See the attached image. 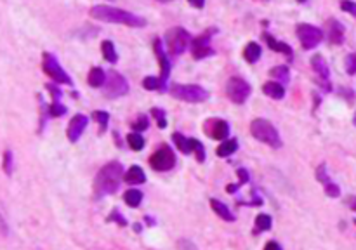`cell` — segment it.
Returning <instances> with one entry per match:
<instances>
[{
	"label": "cell",
	"mask_w": 356,
	"mask_h": 250,
	"mask_svg": "<svg viewBox=\"0 0 356 250\" xmlns=\"http://www.w3.org/2000/svg\"><path fill=\"white\" fill-rule=\"evenodd\" d=\"M91 16L94 19H99V21L104 23H116V25H127V26H134V28H143L146 26V19L139 18L138 14H132L129 11L118 9V7L113 6H94L91 9Z\"/></svg>",
	"instance_id": "obj_1"
},
{
	"label": "cell",
	"mask_w": 356,
	"mask_h": 250,
	"mask_svg": "<svg viewBox=\"0 0 356 250\" xmlns=\"http://www.w3.org/2000/svg\"><path fill=\"white\" fill-rule=\"evenodd\" d=\"M124 167L122 163L118 162H109L103 167L96 175V182H94V188H96V193L99 197L103 195H111L115 193L120 188V182L124 181Z\"/></svg>",
	"instance_id": "obj_2"
},
{
	"label": "cell",
	"mask_w": 356,
	"mask_h": 250,
	"mask_svg": "<svg viewBox=\"0 0 356 250\" xmlns=\"http://www.w3.org/2000/svg\"><path fill=\"white\" fill-rule=\"evenodd\" d=\"M250 132H252V136L257 141L268 144V146H271V148L281 146V139H280L278 131H276V129L273 127V123L268 122V120L256 118L252 123H250Z\"/></svg>",
	"instance_id": "obj_3"
},
{
	"label": "cell",
	"mask_w": 356,
	"mask_h": 250,
	"mask_svg": "<svg viewBox=\"0 0 356 250\" xmlns=\"http://www.w3.org/2000/svg\"><path fill=\"white\" fill-rule=\"evenodd\" d=\"M191 40H193L191 35L185 28H177V26L169 30L165 35L167 50H169V54H172V56H179V54L185 52L188 45L191 44Z\"/></svg>",
	"instance_id": "obj_4"
},
{
	"label": "cell",
	"mask_w": 356,
	"mask_h": 250,
	"mask_svg": "<svg viewBox=\"0 0 356 250\" xmlns=\"http://www.w3.org/2000/svg\"><path fill=\"white\" fill-rule=\"evenodd\" d=\"M170 94L175 99L186 101V103H203L209 97V92L200 85H181L175 84L170 87Z\"/></svg>",
	"instance_id": "obj_5"
},
{
	"label": "cell",
	"mask_w": 356,
	"mask_h": 250,
	"mask_svg": "<svg viewBox=\"0 0 356 250\" xmlns=\"http://www.w3.org/2000/svg\"><path fill=\"white\" fill-rule=\"evenodd\" d=\"M252 92V87L240 77H233L226 84V94H228L229 101H233L234 104H244L247 101V97Z\"/></svg>",
	"instance_id": "obj_6"
},
{
	"label": "cell",
	"mask_w": 356,
	"mask_h": 250,
	"mask_svg": "<svg viewBox=\"0 0 356 250\" xmlns=\"http://www.w3.org/2000/svg\"><path fill=\"white\" fill-rule=\"evenodd\" d=\"M297 38L301 40V45L304 49H315L320 42L323 40V31L313 25H308V23H301L297 25Z\"/></svg>",
	"instance_id": "obj_7"
},
{
	"label": "cell",
	"mask_w": 356,
	"mask_h": 250,
	"mask_svg": "<svg viewBox=\"0 0 356 250\" xmlns=\"http://www.w3.org/2000/svg\"><path fill=\"white\" fill-rule=\"evenodd\" d=\"M42 68H44L45 75H49L56 84H72V78L68 73L61 68L60 61L56 59V56H52L50 52L44 54V61H42Z\"/></svg>",
	"instance_id": "obj_8"
},
{
	"label": "cell",
	"mask_w": 356,
	"mask_h": 250,
	"mask_svg": "<svg viewBox=\"0 0 356 250\" xmlns=\"http://www.w3.org/2000/svg\"><path fill=\"white\" fill-rule=\"evenodd\" d=\"M104 89V96L108 97H120V96H125L129 92V84L127 80L116 72H109L106 75V82L103 85Z\"/></svg>",
	"instance_id": "obj_9"
},
{
	"label": "cell",
	"mask_w": 356,
	"mask_h": 250,
	"mask_svg": "<svg viewBox=\"0 0 356 250\" xmlns=\"http://www.w3.org/2000/svg\"><path fill=\"white\" fill-rule=\"evenodd\" d=\"M150 165L158 172L170 170L175 165V153L170 150L169 146H160L158 150L151 155Z\"/></svg>",
	"instance_id": "obj_10"
},
{
	"label": "cell",
	"mask_w": 356,
	"mask_h": 250,
	"mask_svg": "<svg viewBox=\"0 0 356 250\" xmlns=\"http://www.w3.org/2000/svg\"><path fill=\"white\" fill-rule=\"evenodd\" d=\"M203 132H205L207 136H210L212 139L221 141V139H226L229 136V125L226 120L210 118L203 123Z\"/></svg>",
	"instance_id": "obj_11"
},
{
	"label": "cell",
	"mask_w": 356,
	"mask_h": 250,
	"mask_svg": "<svg viewBox=\"0 0 356 250\" xmlns=\"http://www.w3.org/2000/svg\"><path fill=\"white\" fill-rule=\"evenodd\" d=\"M210 33H214V30ZM210 33H203L191 40V54L195 59H203V57H209L214 54L212 47H210Z\"/></svg>",
	"instance_id": "obj_12"
},
{
	"label": "cell",
	"mask_w": 356,
	"mask_h": 250,
	"mask_svg": "<svg viewBox=\"0 0 356 250\" xmlns=\"http://www.w3.org/2000/svg\"><path fill=\"white\" fill-rule=\"evenodd\" d=\"M87 116L85 115H75L72 120H70L68 123V131H66V134H68V139L72 141V143H77L78 138L82 136V132L85 131V127H87Z\"/></svg>",
	"instance_id": "obj_13"
},
{
	"label": "cell",
	"mask_w": 356,
	"mask_h": 250,
	"mask_svg": "<svg viewBox=\"0 0 356 250\" xmlns=\"http://www.w3.org/2000/svg\"><path fill=\"white\" fill-rule=\"evenodd\" d=\"M311 66L313 70H315V73L318 75L320 82H322V87L325 89V91H330V82H328V75H330V72H328V65L325 62L320 54H316V56L311 57Z\"/></svg>",
	"instance_id": "obj_14"
},
{
	"label": "cell",
	"mask_w": 356,
	"mask_h": 250,
	"mask_svg": "<svg viewBox=\"0 0 356 250\" xmlns=\"http://www.w3.org/2000/svg\"><path fill=\"white\" fill-rule=\"evenodd\" d=\"M153 49H155V52H156V57H158L160 70H162V77H160V80H162V84L165 85L167 80H169V75H170V62H169V59H167L165 50H163L162 42H160L158 38H156V40L153 42Z\"/></svg>",
	"instance_id": "obj_15"
},
{
	"label": "cell",
	"mask_w": 356,
	"mask_h": 250,
	"mask_svg": "<svg viewBox=\"0 0 356 250\" xmlns=\"http://www.w3.org/2000/svg\"><path fill=\"white\" fill-rule=\"evenodd\" d=\"M328 40L335 45H341L344 42V26L337 19L328 21Z\"/></svg>",
	"instance_id": "obj_16"
},
{
	"label": "cell",
	"mask_w": 356,
	"mask_h": 250,
	"mask_svg": "<svg viewBox=\"0 0 356 250\" xmlns=\"http://www.w3.org/2000/svg\"><path fill=\"white\" fill-rule=\"evenodd\" d=\"M264 40H266V44H268V47L271 50H276V52H283V54H287L288 56V59H292V54H294V50H292V47L290 45H287L285 42H280V40H276V38H273L269 33H264Z\"/></svg>",
	"instance_id": "obj_17"
},
{
	"label": "cell",
	"mask_w": 356,
	"mask_h": 250,
	"mask_svg": "<svg viewBox=\"0 0 356 250\" xmlns=\"http://www.w3.org/2000/svg\"><path fill=\"white\" fill-rule=\"evenodd\" d=\"M124 181L127 182V184H143V182L146 181V175H144V172L141 167L132 165L131 169L125 172Z\"/></svg>",
	"instance_id": "obj_18"
},
{
	"label": "cell",
	"mask_w": 356,
	"mask_h": 250,
	"mask_svg": "<svg viewBox=\"0 0 356 250\" xmlns=\"http://www.w3.org/2000/svg\"><path fill=\"white\" fill-rule=\"evenodd\" d=\"M263 92L268 97H271V99H283V96H285L283 85L278 84V82H266L264 87H263Z\"/></svg>",
	"instance_id": "obj_19"
},
{
	"label": "cell",
	"mask_w": 356,
	"mask_h": 250,
	"mask_svg": "<svg viewBox=\"0 0 356 250\" xmlns=\"http://www.w3.org/2000/svg\"><path fill=\"white\" fill-rule=\"evenodd\" d=\"M210 207H212V210L221 219H224V221H228V222H233L234 221V214L222 202H219V200H216V198H212V200H210Z\"/></svg>",
	"instance_id": "obj_20"
},
{
	"label": "cell",
	"mask_w": 356,
	"mask_h": 250,
	"mask_svg": "<svg viewBox=\"0 0 356 250\" xmlns=\"http://www.w3.org/2000/svg\"><path fill=\"white\" fill-rule=\"evenodd\" d=\"M87 82L91 87H103L104 82H106V73H104L103 68L96 66L89 72V77H87Z\"/></svg>",
	"instance_id": "obj_21"
},
{
	"label": "cell",
	"mask_w": 356,
	"mask_h": 250,
	"mask_svg": "<svg viewBox=\"0 0 356 250\" xmlns=\"http://www.w3.org/2000/svg\"><path fill=\"white\" fill-rule=\"evenodd\" d=\"M238 150V141L236 139H226L221 143V146L216 150L217 156H229Z\"/></svg>",
	"instance_id": "obj_22"
},
{
	"label": "cell",
	"mask_w": 356,
	"mask_h": 250,
	"mask_svg": "<svg viewBox=\"0 0 356 250\" xmlns=\"http://www.w3.org/2000/svg\"><path fill=\"white\" fill-rule=\"evenodd\" d=\"M101 52H103L104 59H106L108 62L118 61V54H116V49H115V45H113V42L104 40L103 44H101Z\"/></svg>",
	"instance_id": "obj_23"
},
{
	"label": "cell",
	"mask_w": 356,
	"mask_h": 250,
	"mask_svg": "<svg viewBox=\"0 0 356 250\" xmlns=\"http://www.w3.org/2000/svg\"><path fill=\"white\" fill-rule=\"evenodd\" d=\"M244 56L247 62H256L261 57V45L256 42H249V45L244 50Z\"/></svg>",
	"instance_id": "obj_24"
},
{
	"label": "cell",
	"mask_w": 356,
	"mask_h": 250,
	"mask_svg": "<svg viewBox=\"0 0 356 250\" xmlns=\"http://www.w3.org/2000/svg\"><path fill=\"white\" fill-rule=\"evenodd\" d=\"M172 139H174V143L177 144V148L181 150V153H185V155L193 153V150H191V139L185 138V136L179 134V132H174V134H172Z\"/></svg>",
	"instance_id": "obj_25"
},
{
	"label": "cell",
	"mask_w": 356,
	"mask_h": 250,
	"mask_svg": "<svg viewBox=\"0 0 356 250\" xmlns=\"http://www.w3.org/2000/svg\"><path fill=\"white\" fill-rule=\"evenodd\" d=\"M268 229H271V217L268 216V214H259V216L256 217V229H254V233H263V231H268Z\"/></svg>",
	"instance_id": "obj_26"
},
{
	"label": "cell",
	"mask_w": 356,
	"mask_h": 250,
	"mask_svg": "<svg viewBox=\"0 0 356 250\" xmlns=\"http://www.w3.org/2000/svg\"><path fill=\"white\" fill-rule=\"evenodd\" d=\"M124 200L129 207H138L143 202V193L138 190H129L124 193Z\"/></svg>",
	"instance_id": "obj_27"
},
{
	"label": "cell",
	"mask_w": 356,
	"mask_h": 250,
	"mask_svg": "<svg viewBox=\"0 0 356 250\" xmlns=\"http://www.w3.org/2000/svg\"><path fill=\"white\" fill-rule=\"evenodd\" d=\"M127 143L134 151H139L144 148V138L139 134V132H131V134L127 136Z\"/></svg>",
	"instance_id": "obj_28"
},
{
	"label": "cell",
	"mask_w": 356,
	"mask_h": 250,
	"mask_svg": "<svg viewBox=\"0 0 356 250\" xmlns=\"http://www.w3.org/2000/svg\"><path fill=\"white\" fill-rule=\"evenodd\" d=\"M143 87L146 89V91H163L165 89V85L162 84V80L156 77H146L143 80Z\"/></svg>",
	"instance_id": "obj_29"
},
{
	"label": "cell",
	"mask_w": 356,
	"mask_h": 250,
	"mask_svg": "<svg viewBox=\"0 0 356 250\" xmlns=\"http://www.w3.org/2000/svg\"><path fill=\"white\" fill-rule=\"evenodd\" d=\"M269 75L273 78H276V82H281V84H285V82H288V70L287 66H276V68H273L271 72H269Z\"/></svg>",
	"instance_id": "obj_30"
},
{
	"label": "cell",
	"mask_w": 356,
	"mask_h": 250,
	"mask_svg": "<svg viewBox=\"0 0 356 250\" xmlns=\"http://www.w3.org/2000/svg\"><path fill=\"white\" fill-rule=\"evenodd\" d=\"M191 150H193L195 156H197L198 162H203L205 160V150H203V144L198 139L191 138Z\"/></svg>",
	"instance_id": "obj_31"
},
{
	"label": "cell",
	"mask_w": 356,
	"mask_h": 250,
	"mask_svg": "<svg viewBox=\"0 0 356 250\" xmlns=\"http://www.w3.org/2000/svg\"><path fill=\"white\" fill-rule=\"evenodd\" d=\"M148 125H150V120H148V116L144 115H139L138 118L132 122V129H134V132H143L148 129Z\"/></svg>",
	"instance_id": "obj_32"
},
{
	"label": "cell",
	"mask_w": 356,
	"mask_h": 250,
	"mask_svg": "<svg viewBox=\"0 0 356 250\" xmlns=\"http://www.w3.org/2000/svg\"><path fill=\"white\" fill-rule=\"evenodd\" d=\"M2 167H4V172H6L7 175L13 174V151H11V150L4 151V163H2Z\"/></svg>",
	"instance_id": "obj_33"
},
{
	"label": "cell",
	"mask_w": 356,
	"mask_h": 250,
	"mask_svg": "<svg viewBox=\"0 0 356 250\" xmlns=\"http://www.w3.org/2000/svg\"><path fill=\"white\" fill-rule=\"evenodd\" d=\"M151 115L156 118V123H158L160 129H165L167 127V120H165V111L160 108H153L151 109Z\"/></svg>",
	"instance_id": "obj_34"
},
{
	"label": "cell",
	"mask_w": 356,
	"mask_h": 250,
	"mask_svg": "<svg viewBox=\"0 0 356 250\" xmlns=\"http://www.w3.org/2000/svg\"><path fill=\"white\" fill-rule=\"evenodd\" d=\"M66 113V106H63V104L57 101V103H52L49 106V115L50 116H63Z\"/></svg>",
	"instance_id": "obj_35"
},
{
	"label": "cell",
	"mask_w": 356,
	"mask_h": 250,
	"mask_svg": "<svg viewBox=\"0 0 356 250\" xmlns=\"http://www.w3.org/2000/svg\"><path fill=\"white\" fill-rule=\"evenodd\" d=\"M94 118L99 122L101 125V131H104L106 129V125H108V120H109V115L106 111H94Z\"/></svg>",
	"instance_id": "obj_36"
},
{
	"label": "cell",
	"mask_w": 356,
	"mask_h": 250,
	"mask_svg": "<svg viewBox=\"0 0 356 250\" xmlns=\"http://www.w3.org/2000/svg\"><path fill=\"white\" fill-rule=\"evenodd\" d=\"M323 188H325V193H327L330 198H337L339 195H341V190H339V186L335 184V182H332V181L328 182V184L323 186Z\"/></svg>",
	"instance_id": "obj_37"
},
{
	"label": "cell",
	"mask_w": 356,
	"mask_h": 250,
	"mask_svg": "<svg viewBox=\"0 0 356 250\" xmlns=\"http://www.w3.org/2000/svg\"><path fill=\"white\" fill-rule=\"evenodd\" d=\"M346 70L349 75H356V54H349L346 57Z\"/></svg>",
	"instance_id": "obj_38"
},
{
	"label": "cell",
	"mask_w": 356,
	"mask_h": 250,
	"mask_svg": "<svg viewBox=\"0 0 356 250\" xmlns=\"http://www.w3.org/2000/svg\"><path fill=\"white\" fill-rule=\"evenodd\" d=\"M341 9L346 11V13H349V14H353L354 18H356V4L354 2H342L341 4Z\"/></svg>",
	"instance_id": "obj_39"
},
{
	"label": "cell",
	"mask_w": 356,
	"mask_h": 250,
	"mask_svg": "<svg viewBox=\"0 0 356 250\" xmlns=\"http://www.w3.org/2000/svg\"><path fill=\"white\" fill-rule=\"evenodd\" d=\"M47 91H49L50 94H52L54 103H57V99H60V96H61L60 87H57V85H52V84H47Z\"/></svg>",
	"instance_id": "obj_40"
},
{
	"label": "cell",
	"mask_w": 356,
	"mask_h": 250,
	"mask_svg": "<svg viewBox=\"0 0 356 250\" xmlns=\"http://www.w3.org/2000/svg\"><path fill=\"white\" fill-rule=\"evenodd\" d=\"M238 175H240V184H245L249 182V172L245 169H238Z\"/></svg>",
	"instance_id": "obj_41"
},
{
	"label": "cell",
	"mask_w": 356,
	"mask_h": 250,
	"mask_svg": "<svg viewBox=\"0 0 356 250\" xmlns=\"http://www.w3.org/2000/svg\"><path fill=\"white\" fill-rule=\"evenodd\" d=\"M7 233H9V228H7L6 221H4V217L0 216V236H7Z\"/></svg>",
	"instance_id": "obj_42"
},
{
	"label": "cell",
	"mask_w": 356,
	"mask_h": 250,
	"mask_svg": "<svg viewBox=\"0 0 356 250\" xmlns=\"http://www.w3.org/2000/svg\"><path fill=\"white\" fill-rule=\"evenodd\" d=\"M113 219H118V224H120V226H125V224H127V221H125L124 217H120L116 210H115V212H113V216H109V217H108V221H113Z\"/></svg>",
	"instance_id": "obj_43"
},
{
	"label": "cell",
	"mask_w": 356,
	"mask_h": 250,
	"mask_svg": "<svg viewBox=\"0 0 356 250\" xmlns=\"http://www.w3.org/2000/svg\"><path fill=\"white\" fill-rule=\"evenodd\" d=\"M264 250H281V247L278 243H276V241H268V243H266V247H264Z\"/></svg>",
	"instance_id": "obj_44"
},
{
	"label": "cell",
	"mask_w": 356,
	"mask_h": 250,
	"mask_svg": "<svg viewBox=\"0 0 356 250\" xmlns=\"http://www.w3.org/2000/svg\"><path fill=\"white\" fill-rule=\"evenodd\" d=\"M347 203L351 205V209L356 210V198L354 197H351V198H347Z\"/></svg>",
	"instance_id": "obj_45"
},
{
	"label": "cell",
	"mask_w": 356,
	"mask_h": 250,
	"mask_svg": "<svg viewBox=\"0 0 356 250\" xmlns=\"http://www.w3.org/2000/svg\"><path fill=\"white\" fill-rule=\"evenodd\" d=\"M191 6H195V7H203V2H190Z\"/></svg>",
	"instance_id": "obj_46"
},
{
	"label": "cell",
	"mask_w": 356,
	"mask_h": 250,
	"mask_svg": "<svg viewBox=\"0 0 356 250\" xmlns=\"http://www.w3.org/2000/svg\"><path fill=\"white\" fill-rule=\"evenodd\" d=\"M353 122H354V125H356V116H354V120H353Z\"/></svg>",
	"instance_id": "obj_47"
},
{
	"label": "cell",
	"mask_w": 356,
	"mask_h": 250,
	"mask_svg": "<svg viewBox=\"0 0 356 250\" xmlns=\"http://www.w3.org/2000/svg\"><path fill=\"white\" fill-rule=\"evenodd\" d=\"M354 224H356V219H354Z\"/></svg>",
	"instance_id": "obj_48"
}]
</instances>
